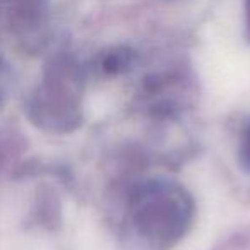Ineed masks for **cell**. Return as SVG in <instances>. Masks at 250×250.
<instances>
[{
    "label": "cell",
    "mask_w": 250,
    "mask_h": 250,
    "mask_svg": "<svg viewBox=\"0 0 250 250\" xmlns=\"http://www.w3.org/2000/svg\"><path fill=\"white\" fill-rule=\"evenodd\" d=\"M9 87H11V74H9V69L4 63V60L0 59V110H2L9 96Z\"/></svg>",
    "instance_id": "6"
},
{
    "label": "cell",
    "mask_w": 250,
    "mask_h": 250,
    "mask_svg": "<svg viewBox=\"0 0 250 250\" xmlns=\"http://www.w3.org/2000/svg\"><path fill=\"white\" fill-rule=\"evenodd\" d=\"M0 28L24 52L42 50L48 31L46 0H2Z\"/></svg>",
    "instance_id": "3"
},
{
    "label": "cell",
    "mask_w": 250,
    "mask_h": 250,
    "mask_svg": "<svg viewBox=\"0 0 250 250\" xmlns=\"http://www.w3.org/2000/svg\"><path fill=\"white\" fill-rule=\"evenodd\" d=\"M137 62V53L129 46H113L100 55L96 60L98 72L104 76H118L130 70Z\"/></svg>",
    "instance_id": "4"
},
{
    "label": "cell",
    "mask_w": 250,
    "mask_h": 250,
    "mask_svg": "<svg viewBox=\"0 0 250 250\" xmlns=\"http://www.w3.org/2000/svg\"><path fill=\"white\" fill-rule=\"evenodd\" d=\"M238 163H240V167H242V170L250 175V122L245 125L242 137H240Z\"/></svg>",
    "instance_id": "5"
},
{
    "label": "cell",
    "mask_w": 250,
    "mask_h": 250,
    "mask_svg": "<svg viewBox=\"0 0 250 250\" xmlns=\"http://www.w3.org/2000/svg\"><path fill=\"white\" fill-rule=\"evenodd\" d=\"M84 70L76 59L59 55L48 62L28 101V118L45 132L67 134L84 118Z\"/></svg>",
    "instance_id": "2"
},
{
    "label": "cell",
    "mask_w": 250,
    "mask_h": 250,
    "mask_svg": "<svg viewBox=\"0 0 250 250\" xmlns=\"http://www.w3.org/2000/svg\"><path fill=\"white\" fill-rule=\"evenodd\" d=\"M245 38L250 43V0H245Z\"/></svg>",
    "instance_id": "7"
},
{
    "label": "cell",
    "mask_w": 250,
    "mask_h": 250,
    "mask_svg": "<svg viewBox=\"0 0 250 250\" xmlns=\"http://www.w3.org/2000/svg\"><path fill=\"white\" fill-rule=\"evenodd\" d=\"M195 204L182 184L167 178L144 182L130 195L122 223L124 250H171L190 229Z\"/></svg>",
    "instance_id": "1"
}]
</instances>
